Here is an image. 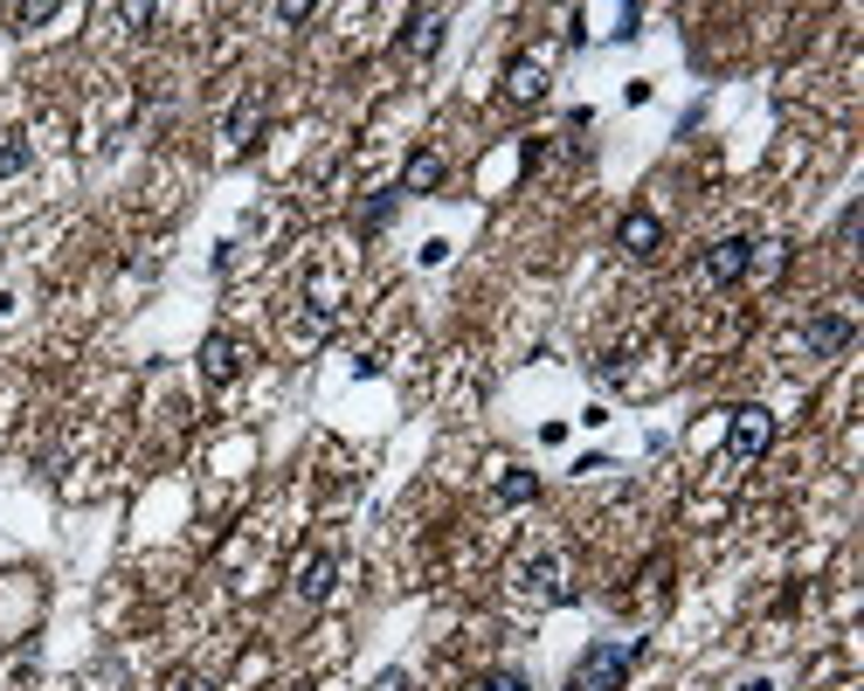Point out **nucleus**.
<instances>
[{"mask_svg":"<svg viewBox=\"0 0 864 691\" xmlns=\"http://www.w3.org/2000/svg\"><path fill=\"white\" fill-rule=\"evenodd\" d=\"M630 657H637V643H588V651L574 657V671H568V691H622Z\"/></svg>","mask_w":864,"mask_h":691,"instance_id":"obj_1","label":"nucleus"},{"mask_svg":"<svg viewBox=\"0 0 864 691\" xmlns=\"http://www.w3.org/2000/svg\"><path fill=\"white\" fill-rule=\"evenodd\" d=\"M844 346H851V318L844 312H824V318L803 326V353L809 360H830V353H844Z\"/></svg>","mask_w":864,"mask_h":691,"instance_id":"obj_5","label":"nucleus"},{"mask_svg":"<svg viewBox=\"0 0 864 691\" xmlns=\"http://www.w3.org/2000/svg\"><path fill=\"white\" fill-rule=\"evenodd\" d=\"M443 187V153H416L401 166V194H436Z\"/></svg>","mask_w":864,"mask_h":691,"instance_id":"obj_9","label":"nucleus"},{"mask_svg":"<svg viewBox=\"0 0 864 691\" xmlns=\"http://www.w3.org/2000/svg\"><path fill=\"white\" fill-rule=\"evenodd\" d=\"M616 243L630 249V256H657L664 249V222H657L651 208H630V214H622V229H616Z\"/></svg>","mask_w":864,"mask_h":691,"instance_id":"obj_6","label":"nucleus"},{"mask_svg":"<svg viewBox=\"0 0 864 691\" xmlns=\"http://www.w3.org/2000/svg\"><path fill=\"white\" fill-rule=\"evenodd\" d=\"M768 443H774V415H768V408H733V422H726V457H733V464H754V457H768Z\"/></svg>","mask_w":864,"mask_h":691,"instance_id":"obj_2","label":"nucleus"},{"mask_svg":"<svg viewBox=\"0 0 864 691\" xmlns=\"http://www.w3.org/2000/svg\"><path fill=\"white\" fill-rule=\"evenodd\" d=\"M332 574H339V567H332L326 553L305 560V567H297V601H326V595H332Z\"/></svg>","mask_w":864,"mask_h":691,"instance_id":"obj_10","label":"nucleus"},{"mask_svg":"<svg viewBox=\"0 0 864 691\" xmlns=\"http://www.w3.org/2000/svg\"><path fill=\"white\" fill-rule=\"evenodd\" d=\"M14 21H21V28H42V21H56V0H21Z\"/></svg>","mask_w":864,"mask_h":691,"instance_id":"obj_15","label":"nucleus"},{"mask_svg":"<svg viewBox=\"0 0 864 691\" xmlns=\"http://www.w3.org/2000/svg\"><path fill=\"white\" fill-rule=\"evenodd\" d=\"M395 208H401V187L374 194V201H366V214H360V229H366V235H374V229H387V222H395Z\"/></svg>","mask_w":864,"mask_h":691,"instance_id":"obj_14","label":"nucleus"},{"mask_svg":"<svg viewBox=\"0 0 864 691\" xmlns=\"http://www.w3.org/2000/svg\"><path fill=\"white\" fill-rule=\"evenodd\" d=\"M518 588L539 595V601H568V588H560V560H553V553L526 560V567H518Z\"/></svg>","mask_w":864,"mask_h":691,"instance_id":"obj_8","label":"nucleus"},{"mask_svg":"<svg viewBox=\"0 0 864 691\" xmlns=\"http://www.w3.org/2000/svg\"><path fill=\"white\" fill-rule=\"evenodd\" d=\"M256 125H264V97L249 91V97L229 112V145H249V139H256Z\"/></svg>","mask_w":864,"mask_h":691,"instance_id":"obj_12","label":"nucleus"},{"mask_svg":"<svg viewBox=\"0 0 864 691\" xmlns=\"http://www.w3.org/2000/svg\"><path fill=\"white\" fill-rule=\"evenodd\" d=\"M0 173H28V139H8V145H0Z\"/></svg>","mask_w":864,"mask_h":691,"instance_id":"obj_17","label":"nucleus"},{"mask_svg":"<svg viewBox=\"0 0 864 691\" xmlns=\"http://www.w3.org/2000/svg\"><path fill=\"white\" fill-rule=\"evenodd\" d=\"M484 691H533L526 671H512V664H499V671H484Z\"/></svg>","mask_w":864,"mask_h":691,"instance_id":"obj_16","label":"nucleus"},{"mask_svg":"<svg viewBox=\"0 0 864 691\" xmlns=\"http://www.w3.org/2000/svg\"><path fill=\"white\" fill-rule=\"evenodd\" d=\"M201 374H208V387H229L235 374H243V346H235L229 332H214V339L201 346Z\"/></svg>","mask_w":864,"mask_h":691,"instance_id":"obj_7","label":"nucleus"},{"mask_svg":"<svg viewBox=\"0 0 864 691\" xmlns=\"http://www.w3.org/2000/svg\"><path fill=\"white\" fill-rule=\"evenodd\" d=\"M173 691H214L208 678H180V684H173Z\"/></svg>","mask_w":864,"mask_h":691,"instance_id":"obj_20","label":"nucleus"},{"mask_svg":"<svg viewBox=\"0 0 864 691\" xmlns=\"http://www.w3.org/2000/svg\"><path fill=\"white\" fill-rule=\"evenodd\" d=\"M505 91L518 104H539V97H547V70H539V62H512V70H505Z\"/></svg>","mask_w":864,"mask_h":691,"instance_id":"obj_11","label":"nucleus"},{"mask_svg":"<svg viewBox=\"0 0 864 691\" xmlns=\"http://www.w3.org/2000/svg\"><path fill=\"white\" fill-rule=\"evenodd\" d=\"M740 691H768V684H761V678H754V684H740Z\"/></svg>","mask_w":864,"mask_h":691,"instance_id":"obj_21","label":"nucleus"},{"mask_svg":"<svg viewBox=\"0 0 864 691\" xmlns=\"http://www.w3.org/2000/svg\"><path fill=\"white\" fill-rule=\"evenodd\" d=\"M443 28H449V14H443V8H416L395 49H401V56H436V49H443Z\"/></svg>","mask_w":864,"mask_h":691,"instance_id":"obj_4","label":"nucleus"},{"mask_svg":"<svg viewBox=\"0 0 864 691\" xmlns=\"http://www.w3.org/2000/svg\"><path fill=\"white\" fill-rule=\"evenodd\" d=\"M374 691H408V671H381V678H374Z\"/></svg>","mask_w":864,"mask_h":691,"instance_id":"obj_19","label":"nucleus"},{"mask_svg":"<svg viewBox=\"0 0 864 691\" xmlns=\"http://www.w3.org/2000/svg\"><path fill=\"white\" fill-rule=\"evenodd\" d=\"M747 270H754V243H747V235H726V243L705 249V284H740Z\"/></svg>","mask_w":864,"mask_h":691,"instance_id":"obj_3","label":"nucleus"},{"mask_svg":"<svg viewBox=\"0 0 864 691\" xmlns=\"http://www.w3.org/2000/svg\"><path fill=\"white\" fill-rule=\"evenodd\" d=\"M533 499H539L533 470H505V478H499V505H533Z\"/></svg>","mask_w":864,"mask_h":691,"instance_id":"obj_13","label":"nucleus"},{"mask_svg":"<svg viewBox=\"0 0 864 691\" xmlns=\"http://www.w3.org/2000/svg\"><path fill=\"white\" fill-rule=\"evenodd\" d=\"M277 21H291V28H297V21H312V0H277Z\"/></svg>","mask_w":864,"mask_h":691,"instance_id":"obj_18","label":"nucleus"}]
</instances>
